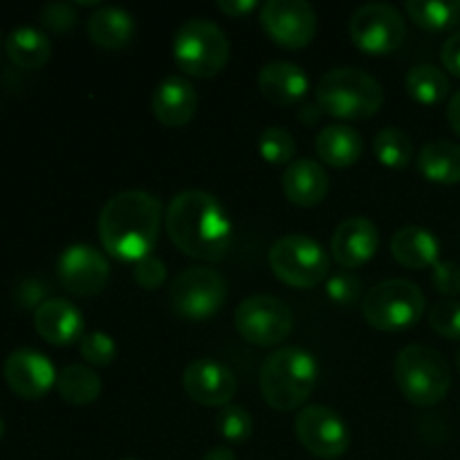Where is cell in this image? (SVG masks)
Instances as JSON below:
<instances>
[{
  "label": "cell",
  "instance_id": "9c48e42d",
  "mask_svg": "<svg viewBox=\"0 0 460 460\" xmlns=\"http://www.w3.org/2000/svg\"><path fill=\"white\" fill-rule=\"evenodd\" d=\"M234 326L247 344L272 349L290 337L295 328V314L290 305L279 296L254 295L236 305Z\"/></svg>",
  "mask_w": 460,
  "mask_h": 460
},
{
  "label": "cell",
  "instance_id": "d6a6232c",
  "mask_svg": "<svg viewBox=\"0 0 460 460\" xmlns=\"http://www.w3.org/2000/svg\"><path fill=\"white\" fill-rule=\"evenodd\" d=\"M81 358L88 362V367L106 368L115 362L117 358V344L111 335L102 331L85 332L84 340L79 341Z\"/></svg>",
  "mask_w": 460,
  "mask_h": 460
},
{
  "label": "cell",
  "instance_id": "2e32d148",
  "mask_svg": "<svg viewBox=\"0 0 460 460\" xmlns=\"http://www.w3.org/2000/svg\"><path fill=\"white\" fill-rule=\"evenodd\" d=\"M184 394L202 407L223 409L232 404L238 382L232 368L211 358H198L182 373Z\"/></svg>",
  "mask_w": 460,
  "mask_h": 460
},
{
  "label": "cell",
  "instance_id": "4316f807",
  "mask_svg": "<svg viewBox=\"0 0 460 460\" xmlns=\"http://www.w3.org/2000/svg\"><path fill=\"white\" fill-rule=\"evenodd\" d=\"M57 394L72 407H88L102 395V377L88 364H70L58 373Z\"/></svg>",
  "mask_w": 460,
  "mask_h": 460
},
{
  "label": "cell",
  "instance_id": "cb8c5ba5",
  "mask_svg": "<svg viewBox=\"0 0 460 460\" xmlns=\"http://www.w3.org/2000/svg\"><path fill=\"white\" fill-rule=\"evenodd\" d=\"M317 155L332 169H349L359 162L364 153V139L358 128L349 124H328L317 135Z\"/></svg>",
  "mask_w": 460,
  "mask_h": 460
},
{
  "label": "cell",
  "instance_id": "f35d334b",
  "mask_svg": "<svg viewBox=\"0 0 460 460\" xmlns=\"http://www.w3.org/2000/svg\"><path fill=\"white\" fill-rule=\"evenodd\" d=\"M48 296V286L39 279H25L21 286L16 288V304L21 308H39L40 304H45Z\"/></svg>",
  "mask_w": 460,
  "mask_h": 460
},
{
  "label": "cell",
  "instance_id": "6da1fadb",
  "mask_svg": "<svg viewBox=\"0 0 460 460\" xmlns=\"http://www.w3.org/2000/svg\"><path fill=\"white\" fill-rule=\"evenodd\" d=\"M166 234L182 254L218 263L234 241V225L223 202L200 189L178 193L164 216Z\"/></svg>",
  "mask_w": 460,
  "mask_h": 460
},
{
  "label": "cell",
  "instance_id": "bcb514c9",
  "mask_svg": "<svg viewBox=\"0 0 460 460\" xmlns=\"http://www.w3.org/2000/svg\"><path fill=\"white\" fill-rule=\"evenodd\" d=\"M456 367H458V371H460V346H458V350H456Z\"/></svg>",
  "mask_w": 460,
  "mask_h": 460
},
{
  "label": "cell",
  "instance_id": "8d00e7d4",
  "mask_svg": "<svg viewBox=\"0 0 460 460\" xmlns=\"http://www.w3.org/2000/svg\"><path fill=\"white\" fill-rule=\"evenodd\" d=\"M133 279L144 290H157L166 281V265L157 256H146L133 265Z\"/></svg>",
  "mask_w": 460,
  "mask_h": 460
},
{
  "label": "cell",
  "instance_id": "d4e9b609",
  "mask_svg": "<svg viewBox=\"0 0 460 460\" xmlns=\"http://www.w3.org/2000/svg\"><path fill=\"white\" fill-rule=\"evenodd\" d=\"M418 171L434 184L460 182V144L452 139H434L420 148L416 160Z\"/></svg>",
  "mask_w": 460,
  "mask_h": 460
},
{
  "label": "cell",
  "instance_id": "f546056e",
  "mask_svg": "<svg viewBox=\"0 0 460 460\" xmlns=\"http://www.w3.org/2000/svg\"><path fill=\"white\" fill-rule=\"evenodd\" d=\"M373 153H376L377 162L386 169H407L413 160V142L404 130L389 126L376 135Z\"/></svg>",
  "mask_w": 460,
  "mask_h": 460
},
{
  "label": "cell",
  "instance_id": "e575fe53",
  "mask_svg": "<svg viewBox=\"0 0 460 460\" xmlns=\"http://www.w3.org/2000/svg\"><path fill=\"white\" fill-rule=\"evenodd\" d=\"M429 326L445 340L460 341V301H438L431 305Z\"/></svg>",
  "mask_w": 460,
  "mask_h": 460
},
{
  "label": "cell",
  "instance_id": "7dc6e473",
  "mask_svg": "<svg viewBox=\"0 0 460 460\" xmlns=\"http://www.w3.org/2000/svg\"><path fill=\"white\" fill-rule=\"evenodd\" d=\"M124 460H137V458H124Z\"/></svg>",
  "mask_w": 460,
  "mask_h": 460
},
{
  "label": "cell",
  "instance_id": "1f68e13d",
  "mask_svg": "<svg viewBox=\"0 0 460 460\" xmlns=\"http://www.w3.org/2000/svg\"><path fill=\"white\" fill-rule=\"evenodd\" d=\"M216 431L223 436L227 443H245L250 440L252 431H254V420H252L250 411L241 404H227L216 416Z\"/></svg>",
  "mask_w": 460,
  "mask_h": 460
},
{
  "label": "cell",
  "instance_id": "7a4b0ae2",
  "mask_svg": "<svg viewBox=\"0 0 460 460\" xmlns=\"http://www.w3.org/2000/svg\"><path fill=\"white\" fill-rule=\"evenodd\" d=\"M160 225V198L142 189H128L103 205L97 225L99 241L112 259L135 265L155 250Z\"/></svg>",
  "mask_w": 460,
  "mask_h": 460
},
{
  "label": "cell",
  "instance_id": "74e56055",
  "mask_svg": "<svg viewBox=\"0 0 460 460\" xmlns=\"http://www.w3.org/2000/svg\"><path fill=\"white\" fill-rule=\"evenodd\" d=\"M431 283L440 295H460V265L456 261H438L431 268Z\"/></svg>",
  "mask_w": 460,
  "mask_h": 460
},
{
  "label": "cell",
  "instance_id": "b9f144b4",
  "mask_svg": "<svg viewBox=\"0 0 460 460\" xmlns=\"http://www.w3.org/2000/svg\"><path fill=\"white\" fill-rule=\"evenodd\" d=\"M447 119H449V124H452L454 133L460 137V90H456V93L452 94V99H449Z\"/></svg>",
  "mask_w": 460,
  "mask_h": 460
},
{
  "label": "cell",
  "instance_id": "ee69618b",
  "mask_svg": "<svg viewBox=\"0 0 460 460\" xmlns=\"http://www.w3.org/2000/svg\"><path fill=\"white\" fill-rule=\"evenodd\" d=\"M313 111H317V103H314V106H313V103H308V106L301 108L299 117H301V119H304V121H308V124H314V121H317L322 115H313Z\"/></svg>",
  "mask_w": 460,
  "mask_h": 460
},
{
  "label": "cell",
  "instance_id": "4fadbf2b",
  "mask_svg": "<svg viewBox=\"0 0 460 460\" xmlns=\"http://www.w3.org/2000/svg\"><path fill=\"white\" fill-rule=\"evenodd\" d=\"M261 25L272 43L301 49L317 36V13L305 0H268L261 4Z\"/></svg>",
  "mask_w": 460,
  "mask_h": 460
},
{
  "label": "cell",
  "instance_id": "30bf717a",
  "mask_svg": "<svg viewBox=\"0 0 460 460\" xmlns=\"http://www.w3.org/2000/svg\"><path fill=\"white\" fill-rule=\"evenodd\" d=\"M227 295L223 274L211 268H189L171 283L169 304L187 322H207L223 310Z\"/></svg>",
  "mask_w": 460,
  "mask_h": 460
},
{
  "label": "cell",
  "instance_id": "f6af8a7d",
  "mask_svg": "<svg viewBox=\"0 0 460 460\" xmlns=\"http://www.w3.org/2000/svg\"><path fill=\"white\" fill-rule=\"evenodd\" d=\"M3 434H4V420L0 418V438H3Z\"/></svg>",
  "mask_w": 460,
  "mask_h": 460
},
{
  "label": "cell",
  "instance_id": "603a6c76",
  "mask_svg": "<svg viewBox=\"0 0 460 460\" xmlns=\"http://www.w3.org/2000/svg\"><path fill=\"white\" fill-rule=\"evenodd\" d=\"M135 30H137L135 18L121 7L103 4L88 16V39L97 48L108 49V52H119V49L128 48Z\"/></svg>",
  "mask_w": 460,
  "mask_h": 460
},
{
  "label": "cell",
  "instance_id": "277c9868",
  "mask_svg": "<svg viewBox=\"0 0 460 460\" xmlns=\"http://www.w3.org/2000/svg\"><path fill=\"white\" fill-rule=\"evenodd\" d=\"M314 103L328 117L341 121H364L377 115L385 103L380 81L359 67H337L326 72L314 90Z\"/></svg>",
  "mask_w": 460,
  "mask_h": 460
},
{
  "label": "cell",
  "instance_id": "ffe728a7",
  "mask_svg": "<svg viewBox=\"0 0 460 460\" xmlns=\"http://www.w3.org/2000/svg\"><path fill=\"white\" fill-rule=\"evenodd\" d=\"M259 90L274 106H296L310 90L308 75L290 61L265 63L259 72Z\"/></svg>",
  "mask_w": 460,
  "mask_h": 460
},
{
  "label": "cell",
  "instance_id": "ac0fdd59",
  "mask_svg": "<svg viewBox=\"0 0 460 460\" xmlns=\"http://www.w3.org/2000/svg\"><path fill=\"white\" fill-rule=\"evenodd\" d=\"M34 328L40 340L66 349L85 335V319L72 301L52 296L34 310Z\"/></svg>",
  "mask_w": 460,
  "mask_h": 460
},
{
  "label": "cell",
  "instance_id": "4dcf8cb0",
  "mask_svg": "<svg viewBox=\"0 0 460 460\" xmlns=\"http://www.w3.org/2000/svg\"><path fill=\"white\" fill-rule=\"evenodd\" d=\"M259 153L268 164L272 166H290L295 162L296 142L292 133L281 126H270L259 137Z\"/></svg>",
  "mask_w": 460,
  "mask_h": 460
},
{
  "label": "cell",
  "instance_id": "7bdbcfd3",
  "mask_svg": "<svg viewBox=\"0 0 460 460\" xmlns=\"http://www.w3.org/2000/svg\"><path fill=\"white\" fill-rule=\"evenodd\" d=\"M202 460H238V458L229 447H214L205 454V458Z\"/></svg>",
  "mask_w": 460,
  "mask_h": 460
},
{
  "label": "cell",
  "instance_id": "d590c367",
  "mask_svg": "<svg viewBox=\"0 0 460 460\" xmlns=\"http://www.w3.org/2000/svg\"><path fill=\"white\" fill-rule=\"evenodd\" d=\"M76 7L70 3H49L40 12V25L54 34H67L76 25Z\"/></svg>",
  "mask_w": 460,
  "mask_h": 460
},
{
  "label": "cell",
  "instance_id": "9a60e30c",
  "mask_svg": "<svg viewBox=\"0 0 460 460\" xmlns=\"http://www.w3.org/2000/svg\"><path fill=\"white\" fill-rule=\"evenodd\" d=\"M3 376L13 395L21 400H40L57 386V368L48 355L34 349H16L3 364Z\"/></svg>",
  "mask_w": 460,
  "mask_h": 460
},
{
  "label": "cell",
  "instance_id": "836d02e7",
  "mask_svg": "<svg viewBox=\"0 0 460 460\" xmlns=\"http://www.w3.org/2000/svg\"><path fill=\"white\" fill-rule=\"evenodd\" d=\"M326 295L332 304L349 308V305L364 301V283L358 274L349 272V270H341V272L328 277Z\"/></svg>",
  "mask_w": 460,
  "mask_h": 460
},
{
  "label": "cell",
  "instance_id": "5bb4252c",
  "mask_svg": "<svg viewBox=\"0 0 460 460\" xmlns=\"http://www.w3.org/2000/svg\"><path fill=\"white\" fill-rule=\"evenodd\" d=\"M57 277L63 290L75 296H94L111 281L106 256L93 245H70L57 261Z\"/></svg>",
  "mask_w": 460,
  "mask_h": 460
},
{
  "label": "cell",
  "instance_id": "60d3db41",
  "mask_svg": "<svg viewBox=\"0 0 460 460\" xmlns=\"http://www.w3.org/2000/svg\"><path fill=\"white\" fill-rule=\"evenodd\" d=\"M259 7L256 0H218V9L232 18H243Z\"/></svg>",
  "mask_w": 460,
  "mask_h": 460
},
{
  "label": "cell",
  "instance_id": "7c38bea8",
  "mask_svg": "<svg viewBox=\"0 0 460 460\" xmlns=\"http://www.w3.org/2000/svg\"><path fill=\"white\" fill-rule=\"evenodd\" d=\"M295 434L301 447L314 458L337 460L350 447V431L344 418L326 404H310L296 413Z\"/></svg>",
  "mask_w": 460,
  "mask_h": 460
},
{
  "label": "cell",
  "instance_id": "ba28073f",
  "mask_svg": "<svg viewBox=\"0 0 460 460\" xmlns=\"http://www.w3.org/2000/svg\"><path fill=\"white\" fill-rule=\"evenodd\" d=\"M268 263L274 277L296 290H313L331 272V259L314 238L305 234H288L279 238L268 252Z\"/></svg>",
  "mask_w": 460,
  "mask_h": 460
},
{
  "label": "cell",
  "instance_id": "5b68a950",
  "mask_svg": "<svg viewBox=\"0 0 460 460\" xmlns=\"http://www.w3.org/2000/svg\"><path fill=\"white\" fill-rule=\"evenodd\" d=\"M394 377L404 400L420 409L443 402L452 386V368L445 355L425 344L400 350L394 362Z\"/></svg>",
  "mask_w": 460,
  "mask_h": 460
},
{
  "label": "cell",
  "instance_id": "8fae6325",
  "mask_svg": "<svg viewBox=\"0 0 460 460\" xmlns=\"http://www.w3.org/2000/svg\"><path fill=\"white\" fill-rule=\"evenodd\" d=\"M350 40L368 57H386L407 39V21L389 3H367L350 16Z\"/></svg>",
  "mask_w": 460,
  "mask_h": 460
},
{
  "label": "cell",
  "instance_id": "52a82bcc",
  "mask_svg": "<svg viewBox=\"0 0 460 460\" xmlns=\"http://www.w3.org/2000/svg\"><path fill=\"white\" fill-rule=\"evenodd\" d=\"M427 310L425 292L407 279H386L364 295L362 314L376 331L398 332L413 328Z\"/></svg>",
  "mask_w": 460,
  "mask_h": 460
},
{
  "label": "cell",
  "instance_id": "e0dca14e",
  "mask_svg": "<svg viewBox=\"0 0 460 460\" xmlns=\"http://www.w3.org/2000/svg\"><path fill=\"white\" fill-rule=\"evenodd\" d=\"M380 247V232L376 223L364 216H350L337 225L331 241L332 259L340 268L358 270L367 265Z\"/></svg>",
  "mask_w": 460,
  "mask_h": 460
},
{
  "label": "cell",
  "instance_id": "8992f818",
  "mask_svg": "<svg viewBox=\"0 0 460 460\" xmlns=\"http://www.w3.org/2000/svg\"><path fill=\"white\" fill-rule=\"evenodd\" d=\"M232 43L216 22L207 18H189L173 36V61L184 75L196 79H214L227 67Z\"/></svg>",
  "mask_w": 460,
  "mask_h": 460
},
{
  "label": "cell",
  "instance_id": "83f0119b",
  "mask_svg": "<svg viewBox=\"0 0 460 460\" xmlns=\"http://www.w3.org/2000/svg\"><path fill=\"white\" fill-rule=\"evenodd\" d=\"M404 88L413 102L422 103V106H436L443 99H447L452 84L440 67L431 66V63H420L407 72Z\"/></svg>",
  "mask_w": 460,
  "mask_h": 460
},
{
  "label": "cell",
  "instance_id": "484cf974",
  "mask_svg": "<svg viewBox=\"0 0 460 460\" xmlns=\"http://www.w3.org/2000/svg\"><path fill=\"white\" fill-rule=\"evenodd\" d=\"M7 57L21 70H39L52 57V43L48 34L36 27H16L7 36Z\"/></svg>",
  "mask_w": 460,
  "mask_h": 460
},
{
  "label": "cell",
  "instance_id": "44dd1931",
  "mask_svg": "<svg viewBox=\"0 0 460 460\" xmlns=\"http://www.w3.org/2000/svg\"><path fill=\"white\" fill-rule=\"evenodd\" d=\"M328 189H331V178L319 162L304 157L286 166L283 193L292 205L305 207V209L322 205L328 196Z\"/></svg>",
  "mask_w": 460,
  "mask_h": 460
},
{
  "label": "cell",
  "instance_id": "ab89813d",
  "mask_svg": "<svg viewBox=\"0 0 460 460\" xmlns=\"http://www.w3.org/2000/svg\"><path fill=\"white\" fill-rule=\"evenodd\" d=\"M440 58H443L445 70L452 72L454 76L460 79V30L454 31V34L445 40L443 49H440Z\"/></svg>",
  "mask_w": 460,
  "mask_h": 460
},
{
  "label": "cell",
  "instance_id": "f1b7e54d",
  "mask_svg": "<svg viewBox=\"0 0 460 460\" xmlns=\"http://www.w3.org/2000/svg\"><path fill=\"white\" fill-rule=\"evenodd\" d=\"M404 9L420 30L445 31L460 25V0H409Z\"/></svg>",
  "mask_w": 460,
  "mask_h": 460
},
{
  "label": "cell",
  "instance_id": "3957f363",
  "mask_svg": "<svg viewBox=\"0 0 460 460\" xmlns=\"http://www.w3.org/2000/svg\"><path fill=\"white\" fill-rule=\"evenodd\" d=\"M319 382V364L313 353L299 346L277 349L261 367V395L274 411H295L304 407Z\"/></svg>",
  "mask_w": 460,
  "mask_h": 460
},
{
  "label": "cell",
  "instance_id": "7402d4cb",
  "mask_svg": "<svg viewBox=\"0 0 460 460\" xmlns=\"http://www.w3.org/2000/svg\"><path fill=\"white\" fill-rule=\"evenodd\" d=\"M391 254L402 268L427 270L440 261V243L429 229L420 225H407L391 238Z\"/></svg>",
  "mask_w": 460,
  "mask_h": 460
},
{
  "label": "cell",
  "instance_id": "d6986e66",
  "mask_svg": "<svg viewBox=\"0 0 460 460\" xmlns=\"http://www.w3.org/2000/svg\"><path fill=\"white\" fill-rule=\"evenodd\" d=\"M198 93L193 84L184 76H166L153 93V115L166 128H182L196 117Z\"/></svg>",
  "mask_w": 460,
  "mask_h": 460
}]
</instances>
